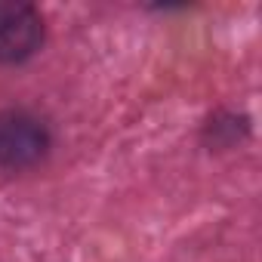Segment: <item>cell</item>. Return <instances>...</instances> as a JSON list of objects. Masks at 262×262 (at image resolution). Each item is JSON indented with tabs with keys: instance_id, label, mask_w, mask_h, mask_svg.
<instances>
[{
	"instance_id": "6da1fadb",
	"label": "cell",
	"mask_w": 262,
	"mask_h": 262,
	"mask_svg": "<svg viewBox=\"0 0 262 262\" xmlns=\"http://www.w3.org/2000/svg\"><path fill=\"white\" fill-rule=\"evenodd\" d=\"M50 151V129L40 117L28 111L0 114V167L25 170L34 167Z\"/></svg>"
},
{
	"instance_id": "7a4b0ae2",
	"label": "cell",
	"mask_w": 262,
	"mask_h": 262,
	"mask_svg": "<svg viewBox=\"0 0 262 262\" xmlns=\"http://www.w3.org/2000/svg\"><path fill=\"white\" fill-rule=\"evenodd\" d=\"M43 43V16L22 0H0V65H19Z\"/></svg>"
}]
</instances>
